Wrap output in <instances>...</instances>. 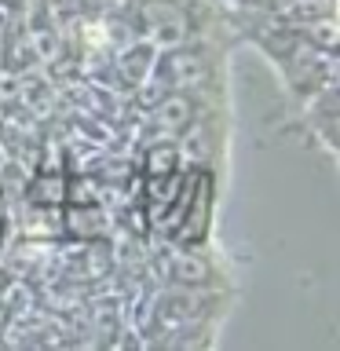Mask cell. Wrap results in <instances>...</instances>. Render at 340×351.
Masks as SVG:
<instances>
[{"label":"cell","mask_w":340,"mask_h":351,"mask_svg":"<svg viewBox=\"0 0 340 351\" xmlns=\"http://www.w3.org/2000/svg\"><path fill=\"white\" fill-rule=\"evenodd\" d=\"M143 26H147V40L154 48H175L186 40V19L172 4H147L143 8Z\"/></svg>","instance_id":"cell-1"},{"label":"cell","mask_w":340,"mask_h":351,"mask_svg":"<svg viewBox=\"0 0 340 351\" xmlns=\"http://www.w3.org/2000/svg\"><path fill=\"white\" fill-rule=\"evenodd\" d=\"M154 125H158L161 132H169V136L186 132V128L194 125V103L183 92L169 88V92L158 99V106H154Z\"/></svg>","instance_id":"cell-2"},{"label":"cell","mask_w":340,"mask_h":351,"mask_svg":"<svg viewBox=\"0 0 340 351\" xmlns=\"http://www.w3.org/2000/svg\"><path fill=\"white\" fill-rule=\"evenodd\" d=\"M154 70H158V48H154L150 40H136L117 55V73H121V81L132 84V88L139 81H147Z\"/></svg>","instance_id":"cell-3"},{"label":"cell","mask_w":340,"mask_h":351,"mask_svg":"<svg viewBox=\"0 0 340 351\" xmlns=\"http://www.w3.org/2000/svg\"><path fill=\"white\" fill-rule=\"evenodd\" d=\"M208 216H212V186H208V180H202V194H197V202L186 205V213L180 219L183 238L197 245V241L205 238V230H208Z\"/></svg>","instance_id":"cell-4"},{"label":"cell","mask_w":340,"mask_h":351,"mask_svg":"<svg viewBox=\"0 0 340 351\" xmlns=\"http://www.w3.org/2000/svg\"><path fill=\"white\" fill-rule=\"evenodd\" d=\"M296 37L315 44L322 51H337V22L333 15H318V19H307V22H293Z\"/></svg>","instance_id":"cell-5"},{"label":"cell","mask_w":340,"mask_h":351,"mask_svg":"<svg viewBox=\"0 0 340 351\" xmlns=\"http://www.w3.org/2000/svg\"><path fill=\"white\" fill-rule=\"evenodd\" d=\"M172 278L180 285H208L212 282V267H208V260L197 256V252H180V256L172 260Z\"/></svg>","instance_id":"cell-6"},{"label":"cell","mask_w":340,"mask_h":351,"mask_svg":"<svg viewBox=\"0 0 340 351\" xmlns=\"http://www.w3.org/2000/svg\"><path fill=\"white\" fill-rule=\"evenodd\" d=\"M29 202L33 205H66V180L62 176H37L29 183Z\"/></svg>","instance_id":"cell-7"},{"label":"cell","mask_w":340,"mask_h":351,"mask_svg":"<svg viewBox=\"0 0 340 351\" xmlns=\"http://www.w3.org/2000/svg\"><path fill=\"white\" fill-rule=\"evenodd\" d=\"M175 165H180V150L175 147H150L147 150V165H143V172L147 176H169V172H175Z\"/></svg>","instance_id":"cell-8"},{"label":"cell","mask_w":340,"mask_h":351,"mask_svg":"<svg viewBox=\"0 0 340 351\" xmlns=\"http://www.w3.org/2000/svg\"><path fill=\"white\" fill-rule=\"evenodd\" d=\"M8 234V202L0 197V238Z\"/></svg>","instance_id":"cell-9"},{"label":"cell","mask_w":340,"mask_h":351,"mask_svg":"<svg viewBox=\"0 0 340 351\" xmlns=\"http://www.w3.org/2000/svg\"><path fill=\"white\" fill-rule=\"evenodd\" d=\"M4 326H8V307L0 304V329H4Z\"/></svg>","instance_id":"cell-10"},{"label":"cell","mask_w":340,"mask_h":351,"mask_svg":"<svg viewBox=\"0 0 340 351\" xmlns=\"http://www.w3.org/2000/svg\"><path fill=\"white\" fill-rule=\"evenodd\" d=\"M95 8H106V4H117V0H92Z\"/></svg>","instance_id":"cell-11"}]
</instances>
